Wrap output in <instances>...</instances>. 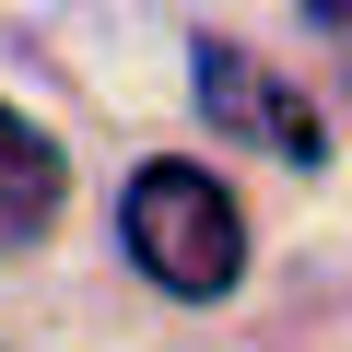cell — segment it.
I'll return each instance as SVG.
<instances>
[{
    "instance_id": "2",
    "label": "cell",
    "mask_w": 352,
    "mask_h": 352,
    "mask_svg": "<svg viewBox=\"0 0 352 352\" xmlns=\"http://www.w3.org/2000/svg\"><path fill=\"white\" fill-rule=\"evenodd\" d=\"M188 94H200V118L223 129V141H258V153H282V164H329V129H317V106L258 59V47H235V36H200V71H188Z\"/></svg>"
},
{
    "instance_id": "1",
    "label": "cell",
    "mask_w": 352,
    "mask_h": 352,
    "mask_svg": "<svg viewBox=\"0 0 352 352\" xmlns=\"http://www.w3.org/2000/svg\"><path fill=\"white\" fill-rule=\"evenodd\" d=\"M118 223H129V258L164 294H188V305L235 294V270H247V212L212 188V164H141Z\"/></svg>"
},
{
    "instance_id": "3",
    "label": "cell",
    "mask_w": 352,
    "mask_h": 352,
    "mask_svg": "<svg viewBox=\"0 0 352 352\" xmlns=\"http://www.w3.org/2000/svg\"><path fill=\"white\" fill-rule=\"evenodd\" d=\"M59 200H71L59 141H47L24 106H0V258H12V247H36V235L59 223Z\"/></svg>"
}]
</instances>
